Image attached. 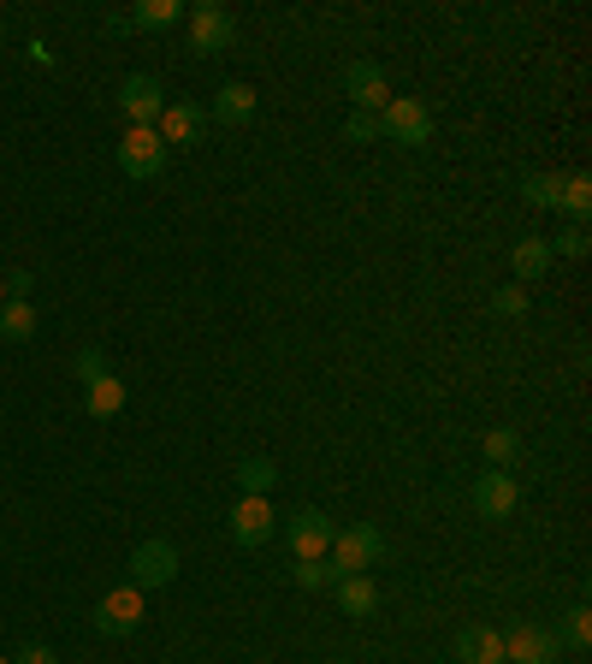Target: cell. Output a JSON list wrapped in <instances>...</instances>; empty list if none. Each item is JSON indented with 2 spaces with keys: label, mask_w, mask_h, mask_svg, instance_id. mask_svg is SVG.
Here are the masks:
<instances>
[{
  "label": "cell",
  "mask_w": 592,
  "mask_h": 664,
  "mask_svg": "<svg viewBox=\"0 0 592 664\" xmlns=\"http://www.w3.org/2000/svg\"><path fill=\"white\" fill-rule=\"evenodd\" d=\"M0 303H7V285H0Z\"/></svg>",
  "instance_id": "obj_32"
},
{
  "label": "cell",
  "mask_w": 592,
  "mask_h": 664,
  "mask_svg": "<svg viewBox=\"0 0 592 664\" xmlns=\"http://www.w3.org/2000/svg\"><path fill=\"white\" fill-rule=\"evenodd\" d=\"M492 315H503V320H521V315H528V292H521V285H503V292L492 297Z\"/></svg>",
  "instance_id": "obj_27"
},
{
  "label": "cell",
  "mask_w": 592,
  "mask_h": 664,
  "mask_svg": "<svg viewBox=\"0 0 592 664\" xmlns=\"http://www.w3.org/2000/svg\"><path fill=\"white\" fill-rule=\"evenodd\" d=\"M379 558H386V534H379L374 522H361V528H344V534H333L326 564H333L338 575H368Z\"/></svg>",
  "instance_id": "obj_2"
},
{
  "label": "cell",
  "mask_w": 592,
  "mask_h": 664,
  "mask_svg": "<svg viewBox=\"0 0 592 664\" xmlns=\"http://www.w3.org/2000/svg\"><path fill=\"white\" fill-rule=\"evenodd\" d=\"M0 664H7V658H0Z\"/></svg>",
  "instance_id": "obj_33"
},
{
  "label": "cell",
  "mask_w": 592,
  "mask_h": 664,
  "mask_svg": "<svg viewBox=\"0 0 592 664\" xmlns=\"http://www.w3.org/2000/svg\"><path fill=\"white\" fill-rule=\"evenodd\" d=\"M557 249H563V255H586V226H569V232L551 244V255H557Z\"/></svg>",
  "instance_id": "obj_30"
},
{
  "label": "cell",
  "mask_w": 592,
  "mask_h": 664,
  "mask_svg": "<svg viewBox=\"0 0 592 664\" xmlns=\"http://www.w3.org/2000/svg\"><path fill=\"white\" fill-rule=\"evenodd\" d=\"M344 90H350V101L361 113H379L391 101V90H386V72H379L374 60H350L344 65Z\"/></svg>",
  "instance_id": "obj_12"
},
{
  "label": "cell",
  "mask_w": 592,
  "mask_h": 664,
  "mask_svg": "<svg viewBox=\"0 0 592 664\" xmlns=\"http://www.w3.org/2000/svg\"><path fill=\"white\" fill-rule=\"evenodd\" d=\"M521 196H528L533 208H563V178H551V173H528V178H521Z\"/></svg>",
  "instance_id": "obj_21"
},
{
  "label": "cell",
  "mask_w": 592,
  "mask_h": 664,
  "mask_svg": "<svg viewBox=\"0 0 592 664\" xmlns=\"http://www.w3.org/2000/svg\"><path fill=\"white\" fill-rule=\"evenodd\" d=\"M237 481L249 499H273V487H278V469H273V457H243L237 463Z\"/></svg>",
  "instance_id": "obj_20"
},
{
  "label": "cell",
  "mask_w": 592,
  "mask_h": 664,
  "mask_svg": "<svg viewBox=\"0 0 592 664\" xmlns=\"http://www.w3.org/2000/svg\"><path fill=\"white\" fill-rule=\"evenodd\" d=\"M12 664H60V658H54V653H48V646H37V641H30V646H24V653H19V658H12Z\"/></svg>",
  "instance_id": "obj_31"
},
{
  "label": "cell",
  "mask_w": 592,
  "mask_h": 664,
  "mask_svg": "<svg viewBox=\"0 0 592 664\" xmlns=\"http://www.w3.org/2000/svg\"><path fill=\"white\" fill-rule=\"evenodd\" d=\"M202 125H207V113H202V108H190V101H178V108H166L161 119H154V137L190 149V143H202Z\"/></svg>",
  "instance_id": "obj_13"
},
{
  "label": "cell",
  "mask_w": 592,
  "mask_h": 664,
  "mask_svg": "<svg viewBox=\"0 0 592 664\" xmlns=\"http://www.w3.org/2000/svg\"><path fill=\"white\" fill-rule=\"evenodd\" d=\"M214 119L220 125H249L255 119V90L249 83H220L214 90Z\"/></svg>",
  "instance_id": "obj_15"
},
{
  "label": "cell",
  "mask_w": 592,
  "mask_h": 664,
  "mask_svg": "<svg viewBox=\"0 0 592 664\" xmlns=\"http://www.w3.org/2000/svg\"><path fill=\"white\" fill-rule=\"evenodd\" d=\"M232 37H237V24H232V12L225 7H202L190 12V54H220V48H232Z\"/></svg>",
  "instance_id": "obj_8"
},
{
  "label": "cell",
  "mask_w": 592,
  "mask_h": 664,
  "mask_svg": "<svg viewBox=\"0 0 592 664\" xmlns=\"http://www.w3.org/2000/svg\"><path fill=\"white\" fill-rule=\"evenodd\" d=\"M225 522H232V540H237V546H261V540H273V522H278V517H273V499H249V492H243Z\"/></svg>",
  "instance_id": "obj_11"
},
{
  "label": "cell",
  "mask_w": 592,
  "mask_h": 664,
  "mask_svg": "<svg viewBox=\"0 0 592 664\" xmlns=\"http://www.w3.org/2000/svg\"><path fill=\"white\" fill-rule=\"evenodd\" d=\"M83 410H90L95 421L119 416V410H125V380H119V374H101V380H90V386H83Z\"/></svg>",
  "instance_id": "obj_16"
},
{
  "label": "cell",
  "mask_w": 592,
  "mask_h": 664,
  "mask_svg": "<svg viewBox=\"0 0 592 664\" xmlns=\"http://www.w3.org/2000/svg\"><path fill=\"white\" fill-rule=\"evenodd\" d=\"M333 517L326 510H296V517L285 522V540H290V552L303 558V564H315V558H326L333 552Z\"/></svg>",
  "instance_id": "obj_3"
},
{
  "label": "cell",
  "mask_w": 592,
  "mask_h": 664,
  "mask_svg": "<svg viewBox=\"0 0 592 664\" xmlns=\"http://www.w3.org/2000/svg\"><path fill=\"white\" fill-rule=\"evenodd\" d=\"M178 0H143V7L131 12V24H143V30H166V24H178Z\"/></svg>",
  "instance_id": "obj_22"
},
{
  "label": "cell",
  "mask_w": 592,
  "mask_h": 664,
  "mask_svg": "<svg viewBox=\"0 0 592 664\" xmlns=\"http://www.w3.org/2000/svg\"><path fill=\"white\" fill-rule=\"evenodd\" d=\"M510 267H516V279H521V285L545 279V267H551V244H545V237H521L516 255H510Z\"/></svg>",
  "instance_id": "obj_19"
},
{
  "label": "cell",
  "mask_w": 592,
  "mask_h": 664,
  "mask_svg": "<svg viewBox=\"0 0 592 664\" xmlns=\"http://www.w3.org/2000/svg\"><path fill=\"white\" fill-rule=\"evenodd\" d=\"M119 166H125L131 178H154L166 166V143L154 137V125H131L125 143H119Z\"/></svg>",
  "instance_id": "obj_7"
},
{
  "label": "cell",
  "mask_w": 592,
  "mask_h": 664,
  "mask_svg": "<svg viewBox=\"0 0 592 664\" xmlns=\"http://www.w3.org/2000/svg\"><path fill=\"white\" fill-rule=\"evenodd\" d=\"M486 457H492V469H510L521 457V433L516 428H492L486 433Z\"/></svg>",
  "instance_id": "obj_24"
},
{
  "label": "cell",
  "mask_w": 592,
  "mask_h": 664,
  "mask_svg": "<svg viewBox=\"0 0 592 664\" xmlns=\"http://www.w3.org/2000/svg\"><path fill=\"white\" fill-rule=\"evenodd\" d=\"M296 588H303V593H320V588H333L338 582V570L333 564H326V558H315V564H303V558H296Z\"/></svg>",
  "instance_id": "obj_26"
},
{
  "label": "cell",
  "mask_w": 592,
  "mask_h": 664,
  "mask_svg": "<svg viewBox=\"0 0 592 664\" xmlns=\"http://www.w3.org/2000/svg\"><path fill=\"white\" fill-rule=\"evenodd\" d=\"M457 658L462 664H503V635H498V629H462V635H457Z\"/></svg>",
  "instance_id": "obj_17"
},
{
  "label": "cell",
  "mask_w": 592,
  "mask_h": 664,
  "mask_svg": "<svg viewBox=\"0 0 592 664\" xmlns=\"http://www.w3.org/2000/svg\"><path fill=\"white\" fill-rule=\"evenodd\" d=\"M563 208L574 214V226H586V214H592V178L586 173L563 178Z\"/></svg>",
  "instance_id": "obj_23"
},
{
  "label": "cell",
  "mask_w": 592,
  "mask_h": 664,
  "mask_svg": "<svg viewBox=\"0 0 592 664\" xmlns=\"http://www.w3.org/2000/svg\"><path fill=\"white\" fill-rule=\"evenodd\" d=\"M119 113L131 119V125H154V119L166 113V95H161V83H154L149 72H136L119 83Z\"/></svg>",
  "instance_id": "obj_9"
},
{
  "label": "cell",
  "mask_w": 592,
  "mask_h": 664,
  "mask_svg": "<svg viewBox=\"0 0 592 664\" xmlns=\"http://www.w3.org/2000/svg\"><path fill=\"white\" fill-rule=\"evenodd\" d=\"M136 623H143V588H131V582L113 588L108 600L95 605V629H101V635H131Z\"/></svg>",
  "instance_id": "obj_10"
},
{
  "label": "cell",
  "mask_w": 592,
  "mask_h": 664,
  "mask_svg": "<svg viewBox=\"0 0 592 664\" xmlns=\"http://www.w3.org/2000/svg\"><path fill=\"white\" fill-rule=\"evenodd\" d=\"M108 374V362H101V350H78V380L90 386V380H101Z\"/></svg>",
  "instance_id": "obj_29"
},
{
  "label": "cell",
  "mask_w": 592,
  "mask_h": 664,
  "mask_svg": "<svg viewBox=\"0 0 592 664\" xmlns=\"http://www.w3.org/2000/svg\"><path fill=\"white\" fill-rule=\"evenodd\" d=\"M557 629H539V623H516L503 635V664H557Z\"/></svg>",
  "instance_id": "obj_6"
},
{
  "label": "cell",
  "mask_w": 592,
  "mask_h": 664,
  "mask_svg": "<svg viewBox=\"0 0 592 664\" xmlns=\"http://www.w3.org/2000/svg\"><path fill=\"white\" fill-rule=\"evenodd\" d=\"M516 504H521V487H516L510 469H486L480 481H474V510H480L486 522H510Z\"/></svg>",
  "instance_id": "obj_5"
},
{
  "label": "cell",
  "mask_w": 592,
  "mask_h": 664,
  "mask_svg": "<svg viewBox=\"0 0 592 664\" xmlns=\"http://www.w3.org/2000/svg\"><path fill=\"white\" fill-rule=\"evenodd\" d=\"M0 338H7V345L37 338V303H30V297H7V303H0Z\"/></svg>",
  "instance_id": "obj_18"
},
{
  "label": "cell",
  "mask_w": 592,
  "mask_h": 664,
  "mask_svg": "<svg viewBox=\"0 0 592 664\" xmlns=\"http://www.w3.org/2000/svg\"><path fill=\"white\" fill-rule=\"evenodd\" d=\"M338 605H344V617H374L379 611V588H374V575H338Z\"/></svg>",
  "instance_id": "obj_14"
},
{
  "label": "cell",
  "mask_w": 592,
  "mask_h": 664,
  "mask_svg": "<svg viewBox=\"0 0 592 664\" xmlns=\"http://www.w3.org/2000/svg\"><path fill=\"white\" fill-rule=\"evenodd\" d=\"M379 137L404 143V149H421L432 143V113L421 95H391L386 108H379Z\"/></svg>",
  "instance_id": "obj_1"
},
{
  "label": "cell",
  "mask_w": 592,
  "mask_h": 664,
  "mask_svg": "<svg viewBox=\"0 0 592 664\" xmlns=\"http://www.w3.org/2000/svg\"><path fill=\"white\" fill-rule=\"evenodd\" d=\"M172 575H178V546L172 540H143V546L131 552V588H166Z\"/></svg>",
  "instance_id": "obj_4"
},
{
  "label": "cell",
  "mask_w": 592,
  "mask_h": 664,
  "mask_svg": "<svg viewBox=\"0 0 592 664\" xmlns=\"http://www.w3.org/2000/svg\"><path fill=\"white\" fill-rule=\"evenodd\" d=\"M557 646H574V653H586V646H592V611H586V605H574L569 617H563V635H557Z\"/></svg>",
  "instance_id": "obj_25"
},
{
  "label": "cell",
  "mask_w": 592,
  "mask_h": 664,
  "mask_svg": "<svg viewBox=\"0 0 592 664\" xmlns=\"http://www.w3.org/2000/svg\"><path fill=\"white\" fill-rule=\"evenodd\" d=\"M344 131H350V143H374V137H379V113H361V108H356Z\"/></svg>",
  "instance_id": "obj_28"
}]
</instances>
